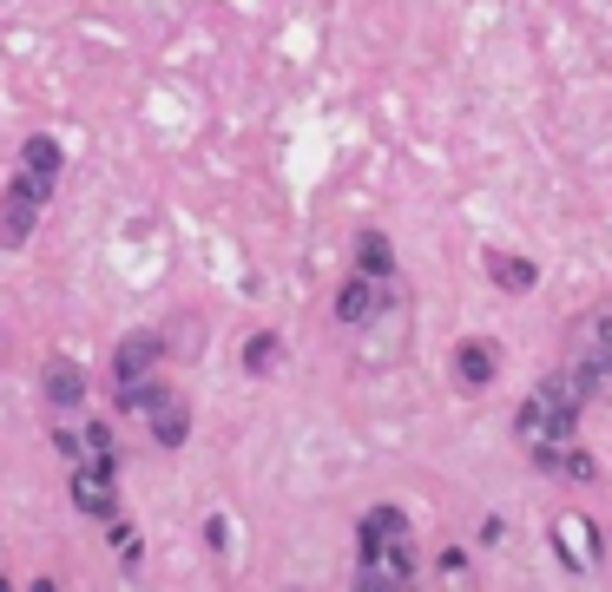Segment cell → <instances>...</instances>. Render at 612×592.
Returning a JSON list of instances; mask_svg holds the SVG:
<instances>
[{
  "mask_svg": "<svg viewBox=\"0 0 612 592\" xmlns=\"http://www.w3.org/2000/svg\"><path fill=\"white\" fill-rule=\"evenodd\" d=\"M277 356H283V343H277L270 329H257V336L244 343V376H270V369H277Z\"/></svg>",
  "mask_w": 612,
  "mask_h": 592,
  "instance_id": "15",
  "label": "cell"
},
{
  "mask_svg": "<svg viewBox=\"0 0 612 592\" xmlns=\"http://www.w3.org/2000/svg\"><path fill=\"white\" fill-rule=\"evenodd\" d=\"M389 303H396V283L349 277V283H343V297H336V316H343L349 329H369V323H382V316H389Z\"/></svg>",
  "mask_w": 612,
  "mask_h": 592,
  "instance_id": "8",
  "label": "cell"
},
{
  "mask_svg": "<svg viewBox=\"0 0 612 592\" xmlns=\"http://www.w3.org/2000/svg\"><path fill=\"white\" fill-rule=\"evenodd\" d=\"M46 402H53V409H79V402H86V369L66 362V356L46 362Z\"/></svg>",
  "mask_w": 612,
  "mask_h": 592,
  "instance_id": "12",
  "label": "cell"
},
{
  "mask_svg": "<svg viewBox=\"0 0 612 592\" xmlns=\"http://www.w3.org/2000/svg\"><path fill=\"white\" fill-rule=\"evenodd\" d=\"M527 461H534L541 474H554V481H593V474H600L593 455L580 448V435H574V442H527Z\"/></svg>",
  "mask_w": 612,
  "mask_h": 592,
  "instance_id": "9",
  "label": "cell"
},
{
  "mask_svg": "<svg viewBox=\"0 0 612 592\" xmlns=\"http://www.w3.org/2000/svg\"><path fill=\"white\" fill-rule=\"evenodd\" d=\"M158 369H165V336H158V329L125 336V343H119V356H112V402L132 415V409L145 402V389L158 382Z\"/></svg>",
  "mask_w": 612,
  "mask_h": 592,
  "instance_id": "4",
  "label": "cell"
},
{
  "mask_svg": "<svg viewBox=\"0 0 612 592\" xmlns=\"http://www.w3.org/2000/svg\"><path fill=\"white\" fill-rule=\"evenodd\" d=\"M587 534H593L587 521H554V547H560L567 567H593V560H600V547H593Z\"/></svg>",
  "mask_w": 612,
  "mask_h": 592,
  "instance_id": "13",
  "label": "cell"
},
{
  "mask_svg": "<svg viewBox=\"0 0 612 592\" xmlns=\"http://www.w3.org/2000/svg\"><path fill=\"white\" fill-rule=\"evenodd\" d=\"M574 376H580L587 395H600V389L612 382V303L607 310H593V316L574 329Z\"/></svg>",
  "mask_w": 612,
  "mask_h": 592,
  "instance_id": "5",
  "label": "cell"
},
{
  "mask_svg": "<svg viewBox=\"0 0 612 592\" xmlns=\"http://www.w3.org/2000/svg\"><path fill=\"white\" fill-rule=\"evenodd\" d=\"M356 277H376V283H396V250L382 231H363L356 237Z\"/></svg>",
  "mask_w": 612,
  "mask_h": 592,
  "instance_id": "11",
  "label": "cell"
},
{
  "mask_svg": "<svg viewBox=\"0 0 612 592\" xmlns=\"http://www.w3.org/2000/svg\"><path fill=\"white\" fill-rule=\"evenodd\" d=\"M59 165H66V152L46 132H33L20 145V165H13V178L0 191V250H20L33 237V224H40V211H46V198L59 185Z\"/></svg>",
  "mask_w": 612,
  "mask_h": 592,
  "instance_id": "1",
  "label": "cell"
},
{
  "mask_svg": "<svg viewBox=\"0 0 612 592\" xmlns=\"http://www.w3.org/2000/svg\"><path fill=\"white\" fill-rule=\"evenodd\" d=\"M488 270H494V283H501V290H514V297L541 283V264H534V257H488Z\"/></svg>",
  "mask_w": 612,
  "mask_h": 592,
  "instance_id": "14",
  "label": "cell"
},
{
  "mask_svg": "<svg viewBox=\"0 0 612 592\" xmlns=\"http://www.w3.org/2000/svg\"><path fill=\"white\" fill-rule=\"evenodd\" d=\"M356 580L382 592L415 580V540H409V514L402 507H369L356 521Z\"/></svg>",
  "mask_w": 612,
  "mask_h": 592,
  "instance_id": "2",
  "label": "cell"
},
{
  "mask_svg": "<svg viewBox=\"0 0 612 592\" xmlns=\"http://www.w3.org/2000/svg\"><path fill=\"white\" fill-rule=\"evenodd\" d=\"M66 494L86 521H112L119 514V488H112V461H73L66 474Z\"/></svg>",
  "mask_w": 612,
  "mask_h": 592,
  "instance_id": "7",
  "label": "cell"
},
{
  "mask_svg": "<svg viewBox=\"0 0 612 592\" xmlns=\"http://www.w3.org/2000/svg\"><path fill=\"white\" fill-rule=\"evenodd\" d=\"M112 540H119V560L132 567V560H138V540H132V527H112Z\"/></svg>",
  "mask_w": 612,
  "mask_h": 592,
  "instance_id": "16",
  "label": "cell"
},
{
  "mask_svg": "<svg viewBox=\"0 0 612 592\" xmlns=\"http://www.w3.org/2000/svg\"><path fill=\"white\" fill-rule=\"evenodd\" d=\"M448 369H455V389H488L501 376V349L481 343V336H461L455 356H448Z\"/></svg>",
  "mask_w": 612,
  "mask_h": 592,
  "instance_id": "10",
  "label": "cell"
},
{
  "mask_svg": "<svg viewBox=\"0 0 612 592\" xmlns=\"http://www.w3.org/2000/svg\"><path fill=\"white\" fill-rule=\"evenodd\" d=\"M593 395L580 389V376L574 369H560V376H541L534 389H527V402H521V442H574L580 435V409H587Z\"/></svg>",
  "mask_w": 612,
  "mask_h": 592,
  "instance_id": "3",
  "label": "cell"
},
{
  "mask_svg": "<svg viewBox=\"0 0 612 592\" xmlns=\"http://www.w3.org/2000/svg\"><path fill=\"white\" fill-rule=\"evenodd\" d=\"M132 415H145V428H152L158 448H185V435H191V409H185V395H178L171 382H152Z\"/></svg>",
  "mask_w": 612,
  "mask_h": 592,
  "instance_id": "6",
  "label": "cell"
}]
</instances>
